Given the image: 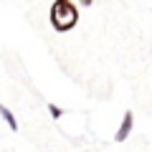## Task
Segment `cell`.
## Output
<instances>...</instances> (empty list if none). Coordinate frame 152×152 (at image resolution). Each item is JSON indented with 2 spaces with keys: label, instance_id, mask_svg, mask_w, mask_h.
<instances>
[{
  "label": "cell",
  "instance_id": "5",
  "mask_svg": "<svg viewBox=\"0 0 152 152\" xmlns=\"http://www.w3.org/2000/svg\"><path fill=\"white\" fill-rule=\"evenodd\" d=\"M79 5H84V8H89V5H94V0H79Z\"/></svg>",
  "mask_w": 152,
  "mask_h": 152
},
{
  "label": "cell",
  "instance_id": "1",
  "mask_svg": "<svg viewBox=\"0 0 152 152\" xmlns=\"http://www.w3.org/2000/svg\"><path fill=\"white\" fill-rule=\"evenodd\" d=\"M48 20L56 33H69L79 23V8L71 0H53V5L48 10Z\"/></svg>",
  "mask_w": 152,
  "mask_h": 152
},
{
  "label": "cell",
  "instance_id": "2",
  "mask_svg": "<svg viewBox=\"0 0 152 152\" xmlns=\"http://www.w3.org/2000/svg\"><path fill=\"white\" fill-rule=\"evenodd\" d=\"M132 127H134V114H132V112H124L122 124H119V129H117V134H114V140H117V142H124L127 137L132 134Z\"/></svg>",
  "mask_w": 152,
  "mask_h": 152
},
{
  "label": "cell",
  "instance_id": "4",
  "mask_svg": "<svg viewBox=\"0 0 152 152\" xmlns=\"http://www.w3.org/2000/svg\"><path fill=\"white\" fill-rule=\"evenodd\" d=\"M48 114H51V117H53V119H61V117H64V109H61V107H56V104H48Z\"/></svg>",
  "mask_w": 152,
  "mask_h": 152
},
{
  "label": "cell",
  "instance_id": "3",
  "mask_svg": "<svg viewBox=\"0 0 152 152\" xmlns=\"http://www.w3.org/2000/svg\"><path fill=\"white\" fill-rule=\"evenodd\" d=\"M0 117H3V119H5V124L10 127L13 132L18 129V122H15V114H13L10 109H8V107H3V104H0Z\"/></svg>",
  "mask_w": 152,
  "mask_h": 152
}]
</instances>
